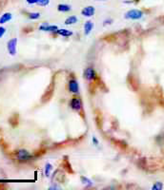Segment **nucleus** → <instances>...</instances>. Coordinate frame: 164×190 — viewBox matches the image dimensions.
<instances>
[{"label":"nucleus","mask_w":164,"mask_h":190,"mask_svg":"<svg viewBox=\"0 0 164 190\" xmlns=\"http://www.w3.org/2000/svg\"><path fill=\"white\" fill-rule=\"evenodd\" d=\"M143 16V12L139 10H131L125 13V18L126 19H133L137 20Z\"/></svg>","instance_id":"nucleus-1"},{"label":"nucleus","mask_w":164,"mask_h":190,"mask_svg":"<svg viewBox=\"0 0 164 190\" xmlns=\"http://www.w3.org/2000/svg\"><path fill=\"white\" fill-rule=\"evenodd\" d=\"M97 77V74L93 68H87L84 71V78L86 80L88 81H93V80H96V78Z\"/></svg>","instance_id":"nucleus-2"},{"label":"nucleus","mask_w":164,"mask_h":190,"mask_svg":"<svg viewBox=\"0 0 164 190\" xmlns=\"http://www.w3.org/2000/svg\"><path fill=\"white\" fill-rule=\"evenodd\" d=\"M16 45H17V39L16 38H13V39H11V40L8 42L7 44V49H8V51L11 55H15L16 53Z\"/></svg>","instance_id":"nucleus-3"},{"label":"nucleus","mask_w":164,"mask_h":190,"mask_svg":"<svg viewBox=\"0 0 164 190\" xmlns=\"http://www.w3.org/2000/svg\"><path fill=\"white\" fill-rule=\"evenodd\" d=\"M16 156H17V159L19 161H22V162H24V161H28L30 159H32L33 156L31 155L27 150L25 149H20L17 151L16 153Z\"/></svg>","instance_id":"nucleus-4"},{"label":"nucleus","mask_w":164,"mask_h":190,"mask_svg":"<svg viewBox=\"0 0 164 190\" xmlns=\"http://www.w3.org/2000/svg\"><path fill=\"white\" fill-rule=\"evenodd\" d=\"M71 107L75 110V111H79L82 107V102L78 97H74L71 101Z\"/></svg>","instance_id":"nucleus-5"},{"label":"nucleus","mask_w":164,"mask_h":190,"mask_svg":"<svg viewBox=\"0 0 164 190\" xmlns=\"http://www.w3.org/2000/svg\"><path fill=\"white\" fill-rule=\"evenodd\" d=\"M68 88H69V90L73 93H78V91H79L78 83H77V81L75 80V79H72V80L69 81Z\"/></svg>","instance_id":"nucleus-6"},{"label":"nucleus","mask_w":164,"mask_h":190,"mask_svg":"<svg viewBox=\"0 0 164 190\" xmlns=\"http://www.w3.org/2000/svg\"><path fill=\"white\" fill-rule=\"evenodd\" d=\"M95 12H96L95 8H93V6H89V7L84 8V9L82 10V12H81V13H82V15H84V16H86V17H91V16H93V14H95Z\"/></svg>","instance_id":"nucleus-7"},{"label":"nucleus","mask_w":164,"mask_h":190,"mask_svg":"<svg viewBox=\"0 0 164 190\" xmlns=\"http://www.w3.org/2000/svg\"><path fill=\"white\" fill-rule=\"evenodd\" d=\"M62 165L64 166L65 170H67V172L69 173H74V170L72 168V165L70 164L69 160H68V157H64V160H63V163H62Z\"/></svg>","instance_id":"nucleus-8"},{"label":"nucleus","mask_w":164,"mask_h":190,"mask_svg":"<svg viewBox=\"0 0 164 190\" xmlns=\"http://www.w3.org/2000/svg\"><path fill=\"white\" fill-rule=\"evenodd\" d=\"M93 28V24L92 21H87L84 25V33L86 35H89Z\"/></svg>","instance_id":"nucleus-9"},{"label":"nucleus","mask_w":164,"mask_h":190,"mask_svg":"<svg viewBox=\"0 0 164 190\" xmlns=\"http://www.w3.org/2000/svg\"><path fill=\"white\" fill-rule=\"evenodd\" d=\"M39 30H44V31H56L58 29L56 26H49V25H47V24H45V25H42L39 27Z\"/></svg>","instance_id":"nucleus-10"},{"label":"nucleus","mask_w":164,"mask_h":190,"mask_svg":"<svg viewBox=\"0 0 164 190\" xmlns=\"http://www.w3.org/2000/svg\"><path fill=\"white\" fill-rule=\"evenodd\" d=\"M56 33L61 35V36H65V37H69V36H71L73 35V33L71 30H65V29H61V30H56Z\"/></svg>","instance_id":"nucleus-11"},{"label":"nucleus","mask_w":164,"mask_h":190,"mask_svg":"<svg viewBox=\"0 0 164 190\" xmlns=\"http://www.w3.org/2000/svg\"><path fill=\"white\" fill-rule=\"evenodd\" d=\"M12 13H10V12H6V13H4L1 17H0V24H5V23H7L8 21H10L11 19H12Z\"/></svg>","instance_id":"nucleus-12"},{"label":"nucleus","mask_w":164,"mask_h":190,"mask_svg":"<svg viewBox=\"0 0 164 190\" xmlns=\"http://www.w3.org/2000/svg\"><path fill=\"white\" fill-rule=\"evenodd\" d=\"M57 10L59 12H69V11H71V6H69V5H66V4H59L58 7H57Z\"/></svg>","instance_id":"nucleus-13"},{"label":"nucleus","mask_w":164,"mask_h":190,"mask_svg":"<svg viewBox=\"0 0 164 190\" xmlns=\"http://www.w3.org/2000/svg\"><path fill=\"white\" fill-rule=\"evenodd\" d=\"M76 22H77V18L75 16H70L65 20L66 25H73V24H75Z\"/></svg>","instance_id":"nucleus-14"},{"label":"nucleus","mask_w":164,"mask_h":190,"mask_svg":"<svg viewBox=\"0 0 164 190\" xmlns=\"http://www.w3.org/2000/svg\"><path fill=\"white\" fill-rule=\"evenodd\" d=\"M52 170H53V165L51 164H46V165H45V175H46V177L50 176Z\"/></svg>","instance_id":"nucleus-15"},{"label":"nucleus","mask_w":164,"mask_h":190,"mask_svg":"<svg viewBox=\"0 0 164 190\" xmlns=\"http://www.w3.org/2000/svg\"><path fill=\"white\" fill-rule=\"evenodd\" d=\"M80 180L82 181V184L85 185H87V186H92V185H93L92 184V181L90 179H88V178L84 177V176H81L80 177Z\"/></svg>","instance_id":"nucleus-16"},{"label":"nucleus","mask_w":164,"mask_h":190,"mask_svg":"<svg viewBox=\"0 0 164 190\" xmlns=\"http://www.w3.org/2000/svg\"><path fill=\"white\" fill-rule=\"evenodd\" d=\"M39 17H40L39 12H31V13H29V18L30 19L35 20V19H38Z\"/></svg>","instance_id":"nucleus-17"},{"label":"nucleus","mask_w":164,"mask_h":190,"mask_svg":"<svg viewBox=\"0 0 164 190\" xmlns=\"http://www.w3.org/2000/svg\"><path fill=\"white\" fill-rule=\"evenodd\" d=\"M162 187H163L162 184H161V183H159V181H158V183H155V184L153 185L152 189H153V190H161V189H162Z\"/></svg>","instance_id":"nucleus-18"},{"label":"nucleus","mask_w":164,"mask_h":190,"mask_svg":"<svg viewBox=\"0 0 164 190\" xmlns=\"http://www.w3.org/2000/svg\"><path fill=\"white\" fill-rule=\"evenodd\" d=\"M49 3H50V0H38L36 4L40 6H47Z\"/></svg>","instance_id":"nucleus-19"},{"label":"nucleus","mask_w":164,"mask_h":190,"mask_svg":"<svg viewBox=\"0 0 164 190\" xmlns=\"http://www.w3.org/2000/svg\"><path fill=\"white\" fill-rule=\"evenodd\" d=\"M5 33H6V29L3 27H0V37H2Z\"/></svg>","instance_id":"nucleus-20"},{"label":"nucleus","mask_w":164,"mask_h":190,"mask_svg":"<svg viewBox=\"0 0 164 190\" xmlns=\"http://www.w3.org/2000/svg\"><path fill=\"white\" fill-rule=\"evenodd\" d=\"M113 22V20L112 19H108V20H106V21H104V26L105 25H110V24Z\"/></svg>","instance_id":"nucleus-21"},{"label":"nucleus","mask_w":164,"mask_h":190,"mask_svg":"<svg viewBox=\"0 0 164 190\" xmlns=\"http://www.w3.org/2000/svg\"><path fill=\"white\" fill-rule=\"evenodd\" d=\"M37 1L38 0H27V2L29 4H35V3H37Z\"/></svg>","instance_id":"nucleus-22"},{"label":"nucleus","mask_w":164,"mask_h":190,"mask_svg":"<svg viewBox=\"0 0 164 190\" xmlns=\"http://www.w3.org/2000/svg\"><path fill=\"white\" fill-rule=\"evenodd\" d=\"M93 142H95V144H96V145H97V144H98V141H97V139H96L95 137H93Z\"/></svg>","instance_id":"nucleus-23"},{"label":"nucleus","mask_w":164,"mask_h":190,"mask_svg":"<svg viewBox=\"0 0 164 190\" xmlns=\"http://www.w3.org/2000/svg\"><path fill=\"white\" fill-rule=\"evenodd\" d=\"M99 1H105V0H99Z\"/></svg>","instance_id":"nucleus-24"}]
</instances>
